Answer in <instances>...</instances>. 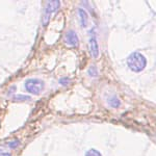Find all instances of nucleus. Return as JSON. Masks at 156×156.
<instances>
[{"mask_svg":"<svg viewBox=\"0 0 156 156\" xmlns=\"http://www.w3.org/2000/svg\"><path fill=\"white\" fill-rule=\"evenodd\" d=\"M127 64L129 69L133 72H140L145 69L146 65H147V60L143 54L134 52V53L130 54L129 57L127 58Z\"/></svg>","mask_w":156,"mask_h":156,"instance_id":"f257e3e1","label":"nucleus"},{"mask_svg":"<svg viewBox=\"0 0 156 156\" xmlns=\"http://www.w3.org/2000/svg\"><path fill=\"white\" fill-rule=\"evenodd\" d=\"M45 83L40 79L34 78V79H28L25 82V89L27 90V92L31 93L34 95H39L41 94V92L44 90Z\"/></svg>","mask_w":156,"mask_h":156,"instance_id":"f03ea898","label":"nucleus"},{"mask_svg":"<svg viewBox=\"0 0 156 156\" xmlns=\"http://www.w3.org/2000/svg\"><path fill=\"white\" fill-rule=\"evenodd\" d=\"M90 54L93 55V57L97 58L98 55H99V46H98L97 39L94 34V30L92 31V36H90Z\"/></svg>","mask_w":156,"mask_h":156,"instance_id":"7ed1b4c3","label":"nucleus"},{"mask_svg":"<svg viewBox=\"0 0 156 156\" xmlns=\"http://www.w3.org/2000/svg\"><path fill=\"white\" fill-rule=\"evenodd\" d=\"M65 41L69 46H72V47H77L78 45V37L76 34L75 31H69L67 32L66 37H65Z\"/></svg>","mask_w":156,"mask_h":156,"instance_id":"20e7f679","label":"nucleus"},{"mask_svg":"<svg viewBox=\"0 0 156 156\" xmlns=\"http://www.w3.org/2000/svg\"><path fill=\"white\" fill-rule=\"evenodd\" d=\"M78 15H79L80 24H81V26L85 27L87 25V20H89V16H87V12L82 9H78Z\"/></svg>","mask_w":156,"mask_h":156,"instance_id":"39448f33","label":"nucleus"},{"mask_svg":"<svg viewBox=\"0 0 156 156\" xmlns=\"http://www.w3.org/2000/svg\"><path fill=\"white\" fill-rule=\"evenodd\" d=\"M47 4H48V6L46 7V9H45V11H47L48 12L51 14V12H55L57 9H58L60 2L59 1H48V2H47Z\"/></svg>","mask_w":156,"mask_h":156,"instance_id":"423d86ee","label":"nucleus"},{"mask_svg":"<svg viewBox=\"0 0 156 156\" xmlns=\"http://www.w3.org/2000/svg\"><path fill=\"white\" fill-rule=\"evenodd\" d=\"M108 103H109V105L112 107H115V108H117V107H119L120 105H121V102H120V100L118 99L117 97L114 96V97H112L109 100H108Z\"/></svg>","mask_w":156,"mask_h":156,"instance_id":"0eeeda50","label":"nucleus"},{"mask_svg":"<svg viewBox=\"0 0 156 156\" xmlns=\"http://www.w3.org/2000/svg\"><path fill=\"white\" fill-rule=\"evenodd\" d=\"M85 156H102L101 153L99 152V151L95 150V149H90L87 152V154H85Z\"/></svg>","mask_w":156,"mask_h":156,"instance_id":"6e6552de","label":"nucleus"},{"mask_svg":"<svg viewBox=\"0 0 156 156\" xmlns=\"http://www.w3.org/2000/svg\"><path fill=\"white\" fill-rule=\"evenodd\" d=\"M7 145H9V147L12 148V149H16V148L20 145V143H19V140H12V142H9Z\"/></svg>","mask_w":156,"mask_h":156,"instance_id":"1a4fd4ad","label":"nucleus"},{"mask_svg":"<svg viewBox=\"0 0 156 156\" xmlns=\"http://www.w3.org/2000/svg\"><path fill=\"white\" fill-rule=\"evenodd\" d=\"M89 73H90V75H92V76H94V77H96L97 76V69H96V67H90V70H89Z\"/></svg>","mask_w":156,"mask_h":156,"instance_id":"9d476101","label":"nucleus"},{"mask_svg":"<svg viewBox=\"0 0 156 156\" xmlns=\"http://www.w3.org/2000/svg\"><path fill=\"white\" fill-rule=\"evenodd\" d=\"M59 82H60V84H62V85H68V84H69V82H70V79H69V78H62V79L59 80Z\"/></svg>","mask_w":156,"mask_h":156,"instance_id":"9b49d317","label":"nucleus"},{"mask_svg":"<svg viewBox=\"0 0 156 156\" xmlns=\"http://www.w3.org/2000/svg\"><path fill=\"white\" fill-rule=\"evenodd\" d=\"M0 156H12L9 153H0Z\"/></svg>","mask_w":156,"mask_h":156,"instance_id":"f8f14e48","label":"nucleus"}]
</instances>
